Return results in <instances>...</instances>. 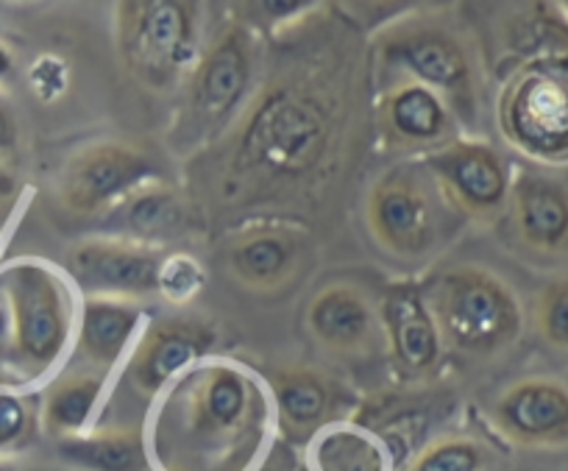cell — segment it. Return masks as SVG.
<instances>
[{
	"label": "cell",
	"instance_id": "obj_15",
	"mask_svg": "<svg viewBox=\"0 0 568 471\" xmlns=\"http://www.w3.org/2000/svg\"><path fill=\"white\" fill-rule=\"evenodd\" d=\"M490 424L516 447H568V385L555 377L513 382L490 404Z\"/></svg>",
	"mask_w": 568,
	"mask_h": 471
},
{
	"label": "cell",
	"instance_id": "obj_3",
	"mask_svg": "<svg viewBox=\"0 0 568 471\" xmlns=\"http://www.w3.org/2000/svg\"><path fill=\"white\" fill-rule=\"evenodd\" d=\"M374 57L385 73L413 79L446 98L460 126L477 131L483 112V68L466 31L438 12H420L374 34Z\"/></svg>",
	"mask_w": 568,
	"mask_h": 471
},
{
	"label": "cell",
	"instance_id": "obj_35",
	"mask_svg": "<svg viewBox=\"0 0 568 471\" xmlns=\"http://www.w3.org/2000/svg\"><path fill=\"white\" fill-rule=\"evenodd\" d=\"M254 471H282V465H278L276 460H267V463H262L260 469H254Z\"/></svg>",
	"mask_w": 568,
	"mask_h": 471
},
{
	"label": "cell",
	"instance_id": "obj_32",
	"mask_svg": "<svg viewBox=\"0 0 568 471\" xmlns=\"http://www.w3.org/2000/svg\"><path fill=\"white\" fill-rule=\"evenodd\" d=\"M20 199V179L14 173L12 162L0 160V221L12 212V207Z\"/></svg>",
	"mask_w": 568,
	"mask_h": 471
},
{
	"label": "cell",
	"instance_id": "obj_25",
	"mask_svg": "<svg viewBox=\"0 0 568 471\" xmlns=\"http://www.w3.org/2000/svg\"><path fill=\"white\" fill-rule=\"evenodd\" d=\"M488 463V447L477 438L446 435L420 449L407 471H485Z\"/></svg>",
	"mask_w": 568,
	"mask_h": 471
},
{
	"label": "cell",
	"instance_id": "obj_36",
	"mask_svg": "<svg viewBox=\"0 0 568 471\" xmlns=\"http://www.w3.org/2000/svg\"><path fill=\"white\" fill-rule=\"evenodd\" d=\"M555 3H557V9L562 12V18L568 20V0H555Z\"/></svg>",
	"mask_w": 568,
	"mask_h": 471
},
{
	"label": "cell",
	"instance_id": "obj_37",
	"mask_svg": "<svg viewBox=\"0 0 568 471\" xmlns=\"http://www.w3.org/2000/svg\"><path fill=\"white\" fill-rule=\"evenodd\" d=\"M7 3H34V0H7Z\"/></svg>",
	"mask_w": 568,
	"mask_h": 471
},
{
	"label": "cell",
	"instance_id": "obj_29",
	"mask_svg": "<svg viewBox=\"0 0 568 471\" xmlns=\"http://www.w3.org/2000/svg\"><path fill=\"white\" fill-rule=\"evenodd\" d=\"M37 413L26 397L0 388V454H12L34 438Z\"/></svg>",
	"mask_w": 568,
	"mask_h": 471
},
{
	"label": "cell",
	"instance_id": "obj_27",
	"mask_svg": "<svg viewBox=\"0 0 568 471\" xmlns=\"http://www.w3.org/2000/svg\"><path fill=\"white\" fill-rule=\"evenodd\" d=\"M535 327L557 352H568V277L551 279L535 301Z\"/></svg>",
	"mask_w": 568,
	"mask_h": 471
},
{
	"label": "cell",
	"instance_id": "obj_7",
	"mask_svg": "<svg viewBox=\"0 0 568 471\" xmlns=\"http://www.w3.org/2000/svg\"><path fill=\"white\" fill-rule=\"evenodd\" d=\"M14 324L20 380H40L57 369L73 338L75 304L62 273L42 260H14L0 271Z\"/></svg>",
	"mask_w": 568,
	"mask_h": 471
},
{
	"label": "cell",
	"instance_id": "obj_26",
	"mask_svg": "<svg viewBox=\"0 0 568 471\" xmlns=\"http://www.w3.org/2000/svg\"><path fill=\"white\" fill-rule=\"evenodd\" d=\"M337 12L357 29L376 34L387 26L420 12H433L435 0H332Z\"/></svg>",
	"mask_w": 568,
	"mask_h": 471
},
{
	"label": "cell",
	"instance_id": "obj_9",
	"mask_svg": "<svg viewBox=\"0 0 568 471\" xmlns=\"http://www.w3.org/2000/svg\"><path fill=\"white\" fill-rule=\"evenodd\" d=\"M154 179H162V166L136 142H90L64 162L57 188L59 204L75 218H103Z\"/></svg>",
	"mask_w": 568,
	"mask_h": 471
},
{
	"label": "cell",
	"instance_id": "obj_1",
	"mask_svg": "<svg viewBox=\"0 0 568 471\" xmlns=\"http://www.w3.org/2000/svg\"><path fill=\"white\" fill-rule=\"evenodd\" d=\"M151 421L160 471H251L267 441L262 382L234 360H201L165 388Z\"/></svg>",
	"mask_w": 568,
	"mask_h": 471
},
{
	"label": "cell",
	"instance_id": "obj_18",
	"mask_svg": "<svg viewBox=\"0 0 568 471\" xmlns=\"http://www.w3.org/2000/svg\"><path fill=\"white\" fill-rule=\"evenodd\" d=\"M510 221L524 249L540 257L568 254V182L540 168L513 173Z\"/></svg>",
	"mask_w": 568,
	"mask_h": 471
},
{
	"label": "cell",
	"instance_id": "obj_2",
	"mask_svg": "<svg viewBox=\"0 0 568 471\" xmlns=\"http://www.w3.org/2000/svg\"><path fill=\"white\" fill-rule=\"evenodd\" d=\"M262 40L232 18L215 31L179 90V109L168 142L176 153H195L234 129L256 96Z\"/></svg>",
	"mask_w": 568,
	"mask_h": 471
},
{
	"label": "cell",
	"instance_id": "obj_17",
	"mask_svg": "<svg viewBox=\"0 0 568 471\" xmlns=\"http://www.w3.org/2000/svg\"><path fill=\"white\" fill-rule=\"evenodd\" d=\"M379 310L393 369L404 380L433 377L438 365L444 363L446 347L429 299L420 293V288L409 282L393 284Z\"/></svg>",
	"mask_w": 568,
	"mask_h": 471
},
{
	"label": "cell",
	"instance_id": "obj_21",
	"mask_svg": "<svg viewBox=\"0 0 568 471\" xmlns=\"http://www.w3.org/2000/svg\"><path fill=\"white\" fill-rule=\"evenodd\" d=\"M140 301L114 295H87L81 307L79 354L95 371H109L140 330Z\"/></svg>",
	"mask_w": 568,
	"mask_h": 471
},
{
	"label": "cell",
	"instance_id": "obj_12",
	"mask_svg": "<svg viewBox=\"0 0 568 471\" xmlns=\"http://www.w3.org/2000/svg\"><path fill=\"white\" fill-rule=\"evenodd\" d=\"M376 129L387 151L426 157L457 140L463 126L444 96L413 79H396L379 92Z\"/></svg>",
	"mask_w": 568,
	"mask_h": 471
},
{
	"label": "cell",
	"instance_id": "obj_16",
	"mask_svg": "<svg viewBox=\"0 0 568 471\" xmlns=\"http://www.w3.org/2000/svg\"><path fill=\"white\" fill-rule=\"evenodd\" d=\"M304 324L313 341L335 358H365L385 343L379 304L352 282L321 288L310 301Z\"/></svg>",
	"mask_w": 568,
	"mask_h": 471
},
{
	"label": "cell",
	"instance_id": "obj_6",
	"mask_svg": "<svg viewBox=\"0 0 568 471\" xmlns=\"http://www.w3.org/2000/svg\"><path fill=\"white\" fill-rule=\"evenodd\" d=\"M429 307L444 347L471 360H488L516 347L524 307L510 282L483 265L449 268L435 282Z\"/></svg>",
	"mask_w": 568,
	"mask_h": 471
},
{
	"label": "cell",
	"instance_id": "obj_31",
	"mask_svg": "<svg viewBox=\"0 0 568 471\" xmlns=\"http://www.w3.org/2000/svg\"><path fill=\"white\" fill-rule=\"evenodd\" d=\"M20 146V123L14 114L12 103L0 92V160L12 162Z\"/></svg>",
	"mask_w": 568,
	"mask_h": 471
},
{
	"label": "cell",
	"instance_id": "obj_30",
	"mask_svg": "<svg viewBox=\"0 0 568 471\" xmlns=\"http://www.w3.org/2000/svg\"><path fill=\"white\" fill-rule=\"evenodd\" d=\"M20 371H18V352H14V324H12V310H9L7 293L0 290V388L18 385Z\"/></svg>",
	"mask_w": 568,
	"mask_h": 471
},
{
	"label": "cell",
	"instance_id": "obj_14",
	"mask_svg": "<svg viewBox=\"0 0 568 471\" xmlns=\"http://www.w3.org/2000/svg\"><path fill=\"white\" fill-rule=\"evenodd\" d=\"M217 347V330L204 315H171L145 330L129 360V382L140 397H160L176 377L206 360Z\"/></svg>",
	"mask_w": 568,
	"mask_h": 471
},
{
	"label": "cell",
	"instance_id": "obj_20",
	"mask_svg": "<svg viewBox=\"0 0 568 471\" xmlns=\"http://www.w3.org/2000/svg\"><path fill=\"white\" fill-rule=\"evenodd\" d=\"M184 223H187V210H184L182 193L165 179H154L136 188L106 216L109 234L162 245V249H165V240L182 232Z\"/></svg>",
	"mask_w": 568,
	"mask_h": 471
},
{
	"label": "cell",
	"instance_id": "obj_13",
	"mask_svg": "<svg viewBox=\"0 0 568 471\" xmlns=\"http://www.w3.org/2000/svg\"><path fill=\"white\" fill-rule=\"evenodd\" d=\"M310 232L291 221H254L229 238L226 268L254 293L291 288L307 262Z\"/></svg>",
	"mask_w": 568,
	"mask_h": 471
},
{
	"label": "cell",
	"instance_id": "obj_8",
	"mask_svg": "<svg viewBox=\"0 0 568 471\" xmlns=\"http://www.w3.org/2000/svg\"><path fill=\"white\" fill-rule=\"evenodd\" d=\"M446 199L424 166L390 168L382 173L365 199L371 238L398 260H424L444 243Z\"/></svg>",
	"mask_w": 568,
	"mask_h": 471
},
{
	"label": "cell",
	"instance_id": "obj_10",
	"mask_svg": "<svg viewBox=\"0 0 568 471\" xmlns=\"http://www.w3.org/2000/svg\"><path fill=\"white\" fill-rule=\"evenodd\" d=\"M420 166L435 179L446 204L477 227H494L510 207L513 168L488 140L460 134L426 153Z\"/></svg>",
	"mask_w": 568,
	"mask_h": 471
},
{
	"label": "cell",
	"instance_id": "obj_4",
	"mask_svg": "<svg viewBox=\"0 0 568 471\" xmlns=\"http://www.w3.org/2000/svg\"><path fill=\"white\" fill-rule=\"evenodd\" d=\"M114 51L145 92H179L204 51V0H118Z\"/></svg>",
	"mask_w": 568,
	"mask_h": 471
},
{
	"label": "cell",
	"instance_id": "obj_22",
	"mask_svg": "<svg viewBox=\"0 0 568 471\" xmlns=\"http://www.w3.org/2000/svg\"><path fill=\"white\" fill-rule=\"evenodd\" d=\"M57 454L73 471H154L149 441L140 430L106 427L57 441Z\"/></svg>",
	"mask_w": 568,
	"mask_h": 471
},
{
	"label": "cell",
	"instance_id": "obj_28",
	"mask_svg": "<svg viewBox=\"0 0 568 471\" xmlns=\"http://www.w3.org/2000/svg\"><path fill=\"white\" fill-rule=\"evenodd\" d=\"M206 273L201 262L190 254H171L168 251L160 271V295L173 307L193 304L195 295L204 290Z\"/></svg>",
	"mask_w": 568,
	"mask_h": 471
},
{
	"label": "cell",
	"instance_id": "obj_11",
	"mask_svg": "<svg viewBox=\"0 0 568 471\" xmlns=\"http://www.w3.org/2000/svg\"><path fill=\"white\" fill-rule=\"evenodd\" d=\"M168 249L136 240L101 234L75 243L68 268L87 295L142 301L160 293V271Z\"/></svg>",
	"mask_w": 568,
	"mask_h": 471
},
{
	"label": "cell",
	"instance_id": "obj_33",
	"mask_svg": "<svg viewBox=\"0 0 568 471\" xmlns=\"http://www.w3.org/2000/svg\"><path fill=\"white\" fill-rule=\"evenodd\" d=\"M14 68H18V57H14L12 46L0 40V84L12 79Z\"/></svg>",
	"mask_w": 568,
	"mask_h": 471
},
{
	"label": "cell",
	"instance_id": "obj_24",
	"mask_svg": "<svg viewBox=\"0 0 568 471\" xmlns=\"http://www.w3.org/2000/svg\"><path fill=\"white\" fill-rule=\"evenodd\" d=\"M321 7L324 0H229L234 23L245 26L260 40H276Z\"/></svg>",
	"mask_w": 568,
	"mask_h": 471
},
{
	"label": "cell",
	"instance_id": "obj_23",
	"mask_svg": "<svg viewBox=\"0 0 568 471\" xmlns=\"http://www.w3.org/2000/svg\"><path fill=\"white\" fill-rule=\"evenodd\" d=\"M103 393V377L95 371H79V374H64L45 391L40 410V424L45 435L53 441L81 435L90 427L95 415L98 402Z\"/></svg>",
	"mask_w": 568,
	"mask_h": 471
},
{
	"label": "cell",
	"instance_id": "obj_34",
	"mask_svg": "<svg viewBox=\"0 0 568 471\" xmlns=\"http://www.w3.org/2000/svg\"><path fill=\"white\" fill-rule=\"evenodd\" d=\"M0 471H26V465L14 460L12 454H0Z\"/></svg>",
	"mask_w": 568,
	"mask_h": 471
},
{
	"label": "cell",
	"instance_id": "obj_19",
	"mask_svg": "<svg viewBox=\"0 0 568 471\" xmlns=\"http://www.w3.org/2000/svg\"><path fill=\"white\" fill-rule=\"evenodd\" d=\"M273 404L278 424L291 441H307L335 419L341 391L329 377L307 365L282 369L273 377Z\"/></svg>",
	"mask_w": 568,
	"mask_h": 471
},
{
	"label": "cell",
	"instance_id": "obj_5",
	"mask_svg": "<svg viewBox=\"0 0 568 471\" xmlns=\"http://www.w3.org/2000/svg\"><path fill=\"white\" fill-rule=\"evenodd\" d=\"M496 123L513 151L538 166H568V48L524 59L501 84Z\"/></svg>",
	"mask_w": 568,
	"mask_h": 471
}]
</instances>
